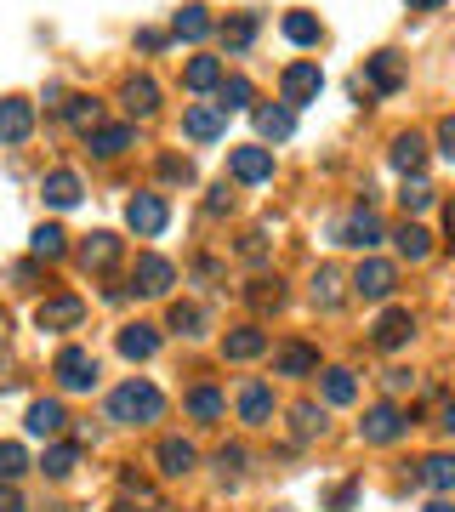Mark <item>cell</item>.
Wrapping results in <instances>:
<instances>
[{"label":"cell","instance_id":"d590c367","mask_svg":"<svg viewBox=\"0 0 455 512\" xmlns=\"http://www.w3.org/2000/svg\"><path fill=\"white\" fill-rule=\"evenodd\" d=\"M217 92H222V103H217V109L222 114H234V109H251V80H245V74H234V80H228V74H222V86H217Z\"/></svg>","mask_w":455,"mask_h":512},{"label":"cell","instance_id":"603a6c76","mask_svg":"<svg viewBox=\"0 0 455 512\" xmlns=\"http://www.w3.org/2000/svg\"><path fill=\"white\" fill-rule=\"evenodd\" d=\"M342 285H347V279H342V268H330V262H325V268H319V274H313V308H342Z\"/></svg>","mask_w":455,"mask_h":512},{"label":"cell","instance_id":"ee69618b","mask_svg":"<svg viewBox=\"0 0 455 512\" xmlns=\"http://www.w3.org/2000/svg\"><path fill=\"white\" fill-rule=\"evenodd\" d=\"M285 40L313 46V40H319V18H313V12H291V18H285Z\"/></svg>","mask_w":455,"mask_h":512},{"label":"cell","instance_id":"cb8c5ba5","mask_svg":"<svg viewBox=\"0 0 455 512\" xmlns=\"http://www.w3.org/2000/svg\"><path fill=\"white\" fill-rule=\"evenodd\" d=\"M120 353H126V359H154V353H160V330L154 325H126L120 330Z\"/></svg>","mask_w":455,"mask_h":512},{"label":"cell","instance_id":"d4e9b609","mask_svg":"<svg viewBox=\"0 0 455 512\" xmlns=\"http://www.w3.org/2000/svg\"><path fill=\"white\" fill-rule=\"evenodd\" d=\"M40 194H46V205L69 211V205H80V177H74V171H52V177L40 183Z\"/></svg>","mask_w":455,"mask_h":512},{"label":"cell","instance_id":"db71d44e","mask_svg":"<svg viewBox=\"0 0 455 512\" xmlns=\"http://www.w3.org/2000/svg\"><path fill=\"white\" fill-rule=\"evenodd\" d=\"M410 12H433V6H444V0H404Z\"/></svg>","mask_w":455,"mask_h":512},{"label":"cell","instance_id":"e575fe53","mask_svg":"<svg viewBox=\"0 0 455 512\" xmlns=\"http://www.w3.org/2000/svg\"><path fill=\"white\" fill-rule=\"evenodd\" d=\"M399 251L410 256V262H427V256H433V234H427L421 222H404L399 228Z\"/></svg>","mask_w":455,"mask_h":512},{"label":"cell","instance_id":"5bb4252c","mask_svg":"<svg viewBox=\"0 0 455 512\" xmlns=\"http://www.w3.org/2000/svg\"><path fill=\"white\" fill-rule=\"evenodd\" d=\"M364 86H370V92H399V86H404V63L393 52L364 57Z\"/></svg>","mask_w":455,"mask_h":512},{"label":"cell","instance_id":"836d02e7","mask_svg":"<svg viewBox=\"0 0 455 512\" xmlns=\"http://www.w3.org/2000/svg\"><path fill=\"white\" fill-rule=\"evenodd\" d=\"M291 433H296V444L319 439V433H325V410H319V404H296L291 410Z\"/></svg>","mask_w":455,"mask_h":512},{"label":"cell","instance_id":"74e56055","mask_svg":"<svg viewBox=\"0 0 455 512\" xmlns=\"http://www.w3.org/2000/svg\"><path fill=\"white\" fill-rule=\"evenodd\" d=\"M245 296H251L256 313H279V308H285V285H279V279H256Z\"/></svg>","mask_w":455,"mask_h":512},{"label":"cell","instance_id":"681fc988","mask_svg":"<svg viewBox=\"0 0 455 512\" xmlns=\"http://www.w3.org/2000/svg\"><path fill=\"white\" fill-rule=\"evenodd\" d=\"M438 148L455 160V114H444V120H438Z\"/></svg>","mask_w":455,"mask_h":512},{"label":"cell","instance_id":"7c38bea8","mask_svg":"<svg viewBox=\"0 0 455 512\" xmlns=\"http://www.w3.org/2000/svg\"><path fill=\"white\" fill-rule=\"evenodd\" d=\"M359 433L370 444H393L404 433V416L393 410V404H370V410H364V421H359Z\"/></svg>","mask_w":455,"mask_h":512},{"label":"cell","instance_id":"8992f818","mask_svg":"<svg viewBox=\"0 0 455 512\" xmlns=\"http://www.w3.org/2000/svg\"><path fill=\"white\" fill-rule=\"evenodd\" d=\"M80 319H86V302H80V296H46V302L35 308L40 330H74Z\"/></svg>","mask_w":455,"mask_h":512},{"label":"cell","instance_id":"8d00e7d4","mask_svg":"<svg viewBox=\"0 0 455 512\" xmlns=\"http://www.w3.org/2000/svg\"><path fill=\"white\" fill-rule=\"evenodd\" d=\"M222 410H228V399H222L217 387H194V393H188V416H200V421H217Z\"/></svg>","mask_w":455,"mask_h":512},{"label":"cell","instance_id":"7a4b0ae2","mask_svg":"<svg viewBox=\"0 0 455 512\" xmlns=\"http://www.w3.org/2000/svg\"><path fill=\"white\" fill-rule=\"evenodd\" d=\"M319 92H325V74H319V63H291V69L279 74V103H285V109L319 103Z\"/></svg>","mask_w":455,"mask_h":512},{"label":"cell","instance_id":"8fae6325","mask_svg":"<svg viewBox=\"0 0 455 512\" xmlns=\"http://www.w3.org/2000/svg\"><path fill=\"white\" fill-rule=\"evenodd\" d=\"M35 131V109L23 97H0V143H29Z\"/></svg>","mask_w":455,"mask_h":512},{"label":"cell","instance_id":"816d5d0a","mask_svg":"<svg viewBox=\"0 0 455 512\" xmlns=\"http://www.w3.org/2000/svg\"><path fill=\"white\" fill-rule=\"evenodd\" d=\"M353 495H359V490H353V484H342V490L330 495V507H336V512H347V507H353Z\"/></svg>","mask_w":455,"mask_h":512},{"label":"cell","instance_id":"3957f363","mask_svg":"<svg viewBox=\"0 0 455 512\" xmlns=\"http://www.w3.org/2000/svg\"><path fill=\"white\" fill-rule=\"evenodd\" d=\"M52 376L63 393H86V387H97V359H91L86 348H63L52 359Z\"/></svg>","mask_w":455,"mask_h":512},{"label":"cell","instance_id":"7bdbcfd3","mask_svg":"<svg viewBox=\"0 0 455 512\" xmlns=\"http://www.w3.org/2000/svg\"><path fill=\"white\" fill-rule=\"evenodd\" d=\"M29 473V456H23V444H0V484H18Z\"/></svg>","mask_w":455,"mask_h":512},{"label":"cell","instance_id":"f35d334b","mask_svg":"<svg viewBox=\"0 0 455 512\" xmlns=\"http://www.w3.org/2000/svg\"><path fill=\"white\" fill-rule=\"evenodd\" d=\"M40 467H46V478H69L74 467H80V444H52Z\"/></svg>","mask_w":455,"mask_h":512},{"label":"cell","instance_id":"ba28073f","mask_svg":"<svg viewBox=\"0 0 455 512\" xmlns=\"http://www.w3.org/2000/svg\"><path fill=\"white\" fill-rule=\"evenodd\" d=\"M177 285V268L165 262V256H137V274H131V291H143V296H165Z\"/></svg>","mask_w":455,"mask_h":512},{"label":"cell","instance_id":"f546056e","mask_svg":"<svg viewBox=\"0 0 455 512\" xmlns=\"http://www.w3.org/2000/svg\"><path fill=\"white\" fill-rule=\"evenodd\" d=\"M256 29H262V18H256V12H239V18L222 23V46H228V52H245L256 40Z\"/></svg>","mask_w":455,"mask_h":512},{"label":"cell","instance_id":"f1b7e54d","mask_svg":"<svg viewBox=\"0 0 455 512\" xmlns=\"http://www.w3.org/2000/svg\"><path fill=\"white\" fill-rule=\"evenodd\" d=\"M171 35L177 40H205L211 35V12H205V6H182L177 18H171Z\"/></svg>","mask_w":455,"mask_h":512},{"label":"cell","instance_id":"6da1fadb","mask_svg":"<svg viewBox=\"0 0 455 512\" xmlns=\"http://www.w3.org/2000/svg\"><path fill=\"white\" fill-rule=\"evenodd\" d=\"M165 416V393L154 382H126L109 393V421H126V427H148V421Z\"/></svg>","mask_w":455,"mask_h":512},{"label":"cell","instance_id":"ffe728a7","mask_svg":"<svg viewBox=\"0 0 455 512\" xmlns=\"http://www.w3.org/2000/svg\"><path fill=\"white\" fill-rule=\"evenodd\" d=\"M63 404L57 399H35L29 404V433H35V439H57V433H63Z\"/></svg>","mask_w":455,"mask_h":512},{"label":"cell","instance_id":"b9f144b4","mask_svg":"<svg viewBox=\"0 0 455 512\" xmlns=\"http://www.w3.org/2000/svg\"><path fill=\"white\" fill-rule=\"evenodd\" d=\"M120 495H126V501H137L143 512H160V495H154V484H143L137 473H126V478H120Z\"/></svg>","mask_w":455,"mask_h":512},{"label":"cell","instance_id":"f5cc1de1","mask_svg":"<svg viewBox=\"0 0 455 512\" xmlns=\"http://www.w3.org/2000/svg\"><path fill=\"white\" fill-rule=\"evenodd\" d=\"M438 427H444V433H455V393L444 399V421H438Z\"/></svg>","mask_w":455,"mask_h":512},{"label":"cell","instance_id":"44dd1931","mask_svg":"<svg viewBox=\"0 0 455 512\" xmlns=\"http://www.w3.org/2000/svg\"><path fill=\"white\" fill-rule=\"evenodd\" d=\"M194 444L188 439H160V473L165 478H182V473H194Z\"/></svg>","mask_w":455,"mask_h":512},{"label":"cell","instance_id":"4fadbf2b","mask_svg":"<svg viewBox=\"0 0 455 512\" xmlns=\"http://www.w3.org/2000/svg\"><path fill=\"white\" fill-rule=\"evenodd\" d=\"M342 245H359V251H376L382 245V217L370 211V205H359L353 217L342 222Z\"/></svg>","mask_w":455,"mask_h":512},{"label":"cell","instance_id":"d6a6232c","mask_svg":"<svg viewBox=\"0 0 455 512\" xmlns=\"http://www.w3.org/2000/svg\"><path fill=\"white\" fill-rule=\"evenodd\" d=\"M165 325L177 330V336H200V330H205V308H200V302H171Z\"/></svg>","mask_w":455,"mask_h":512},{"label":"cell","instance_id":"4316f807","mask_svg":"<svg viewBox=\"0 0 455 512\" xmlns=\"http://www.w3.org/2000/svg\"><path fill=\"white\" fill-rule=\"evenodd\" d=\"M182 86H188V92H217L222 86V63L217 57H194V63L182 69Z\"/></svg>","mask_w":455,"mask_h":512},{"label":"cell","instance_id":"7dc6e473","mask_svg":"<svg viewBox=\"0 0 455 512\" xmlns=\"http://www.w3.org/2000/svg\"><path fill=\"white\" fill-rule=\"evenodd\" d=\"M217 467H222V478H239V473H245V450H239V444H222Z\"/></svg>","mask_w":455,"mask_h":512},{"label":"cell","instance_id":"52a82bcc","mask_svg":"<svg viewBox=\"0 0 455 512\" xmlns=\"http://www.w3.org/2000/svg\"><path fill=\"white\" fill-rule=\"evenodd\" d=\"M126 222H131V228H137L143 239H154L165 222H171V205H165L160 194H137V200L126 205Z\"/></svg>","mask_w":455,"mask_h":512},{"label":"cell","instance_id":"9a60e30c","mask_svg":"<svg viewBox=\"0 0 455 512\" xmlns=\"http://www.w3.org/2000/svg\"><path fill=\"white\" fill-rule=\"evenodd\" d=\"M268 353V336L256 325H245V330H228L222 336V359H234V365H245V359H262Z\"/></svg>","mask_w":455,"mask_h":512},{"label":"cell","instance_id":"9c48e42d","mask_svg":"<svg viewBox=\"0 0 455 512\" xmlns=\"http://www.w3.org/2000/svg\"><path fill=\"white\" fill-rule=\"evenodd\" d=\"M228 171H234V183H268L273 148H234V154H228Z\"/></svg>","mask_w":455,"mask_h":512},{"label":"cell","instance_id":"1f68e13d","mask_svg":"<svg viewBox=\"0 0 455 512\" xmlns=\"http://www.w3.org/2000/svg\"><path fill=\"white\" fill-rule=\"evenodd\" d=\"M29 251H35L40 262H63V251H69V234L46 222V228H35V239H29Z\"/></svg>","mask_w":455,"mask_h":512},{"label":"cell","instance_id":"277c9868","mask_svg":"<svg viewBox=\"0 0 455 512\" xmlns=\"http://www.w3.org/2000/svg\"><path fill=\"white\" fill-rule=\"evenodd\" d=\"M393 285H399V268H393V262H382V256H364L359 268H353V296H364V302H382V296H393Z\"/></svg>","mask_w":455,"mask_h":512},{"label":"cell","instance_id":"83f0119b","mask_svg":"<svg viewBox=\"0 0 455 512\" xmlns=\"http://www.w3.org/2000/svg\"><path fill=\"white\" fill-rule=\"evenodd\" d=\"M393 165H399L404 177H416L421 165H427V143H421L416 131H404V137H393Z\"/></svg>","mask_w":455,"mask_h":512},{"label":"cell","instance_id":"d6986e66","mask_svg":"<svg viewBox=\"0 0 455 512\" xmlns=\"http://www.w3.org/2000/svg\"><path fill=\"white\" fill-rule=\"evenodd\" d=\"M256 131L268 137V143H285L296 131V109H285V103H268V109H256Z\"/></svg>","mask_w":455,"mask_h":512},{"label":"cell","instance_id":"4dcf8cb0","mask_svg":"<svg viewBox=\"0 0 455 512\" xmlns=\"http://www.w3.org/2000/svg\"><path fill=\"white\" fill-rule=\"evenodd\" d=\"M131 137H137L131 126H97V131H91V154L114 160V154H126V148H131Z\"/></svg>","mask_w":455,"mask_h":512},{"label":"cell","instance_id":"c3c4849f","mask_svg":"<svg viewBox=\"0 0 455 512\" xmlns=\"http://www.w3.org/2000/svg\"><path fill=\"white\" fill-rule=\"evenodd\" d=\"M228 205H234V194H228V183H217V188H211V200H205V211H211V217H222Z\"/></svg>","mask_w":455,"mask_h":512},{"label":"cell","instance_id":"ab89813d","mask_svg":"<svg viewBox=\"0 0 455 512\" xmlns=\"http://www.w3.org/2000/svg\"><path fill=\"white\" fill-rule=\"evenodd\" d=\"M421 484H433V490H455V456H427V461H421Z\"/></svg>","mask_w":455,"mask_h":512},{"label":"cell","instance_id":"f907efd6","mask_svg":"<svg viewBox=\"0 0 455 512\" xmlns=\"http://www.w3.org/2000/svg\"><path fill=\"white\" fill-rule=\"evenodd\" d=\"M0 512H29V507H23V495L12 490V484H6V490H0Z\"/></svg>","mask_w":455,"mask_h":512},{"label":"cell","instance_id":"7402d4cb","mask_svg":"<svg viewBox=\"0 0 455 512\" xmlns=\"http://www.w3.org/2000/svg\"><path fill=\"white\" fill-rule=\"evenodd\" d=\"M80 262H86L91 274L114 268V262H120V239H114V234H91L86 245H80Z\"/></svg>","mask_w":455,"mask_h":512},{"label":"cell","instance_id":"2e32d148","mask_svg":"<svg viewBox=\"0 0 455 512\" xmlns=\"http://www.w3.org/2000/svg\"><path fill=\"white\" fill-rule=\"evenodd\" d=\"M313 370H319V353L308 342H285L273 353V376H313Z\"/></svg>","mask_w":455,"mask_h":512},{"label":"cell","instance_id":"ac0fdd59","mask_svg":"<svg viewBox=\"0 0 455 512\" xmlns=\"http://www.w3.org/2000/svg\"><path fill=\"white\" fill-rule=\"evenodd\" d=\"M126 114L131 120H148V114L160 109V86H154V80H148V74H137V80H126Z\"/></svg>","mask_w":455,"mask_h":512},{"label":"cell","instance_id":"11a10c76","mask_svg":"<svg viewBox=\"0 0 455 512\" xmlns=\"http://www.w3.org/2000/svg\"><path fill=\"white\" fill-rule=\"evenodd\" d=\"M427 512H455V507H450V501H433V507H427Z\"/></svg>","mask_w":455,"mask_h":512},{"label":"cell","instance_id":"60d3db41","mask_svg":"<svg viewBox=\"0 0 455 512\" xmlns=\"http://www.w3.org/2000/svg\"><path fill=\"white\" fill-rule=\"evenodd\" d=\"M359 382H353V370H325V404H353Z\"/></svg>","mask_w":455,"mask_h":512},{"label":"cell","instance_id":"5b68a950","mask_svg":"<svg viewBox=\"0 0 455 512\" xmlns=\"http://www.w3.org/2000/svg\"><path fill=\"white\" fill-rule=\"evenodd\" d=\"M410 336H416V319H410V308H387L382 319L370 325V342H376L382 353H399Z\"/></svg>","mask_w":455,"mask_h":512},{"label":"cell","instance_id":"bcb514c9","mask_svg":"<svg viewBox=\"0 0 455 512\" xmlns=\"http://www.w3.org/2000/svg\"><path fill=\"white\" fill-rule=\"evenodd\" d=\"M160 177H165V183H188V177H194V165L182 160V154H160Z\"/></svg>","mask_w":455,"mask_h":512},{"label":"cell","instance_id":"484cf974","mask_svg":"<svg viewBox=\"0 0 455 512\" xmlns=\"http://www.w3.org/2000/svg\"><path fill=\"white\" fill-rule=\"evenodd\" d=\"M63 120L91 137V131L103 126V103H97V97H69V103H63Z\"/></svg>","mask_w":455,"mask_h":512},{"label":"cell","instance_id":"30bf717a","mask_svg":"<svg viewBox=\"0 0 455 512\" xmlns=\"http://www.w3.org/2000/svg\"><path fill=\"white\" fill-rule=\"evenodd\" d=\"M182 131H188L194 143H217L222 131H228V114H222L217 103H194V109L182 114Z\"/></svg>","mask_w":455,"mask_h":512},{"label":"cell","instance_id":"e0dca14e","mask_svg":"<svg viewBox=\"0 0 455 512\" xmlns=\"http://www.w3.org/2000/svg\"><path fill=\"white\" fill-rule=\"evenodd\" d=\"M239 416L251 421V427H268V421H273V393H268V382H245V387H239Z\"/></svg>","mask_w":455,"mask_h":512},{"label":"cell","instance_id":"f6af8a7d","mask_svg":"<svg viewBox=\"0 0 455 512\" xmlns=\"http://www.w3.org/2000/svg\"><path fill=\"white\" fill-rule=\"evenodd\" d=\"M399 205L410 211V217H421V211L433 205V183H421V177H410V183H404V194H399Z\"/></svg>","mask_w":455,"mask_h":512}]
</instances>
